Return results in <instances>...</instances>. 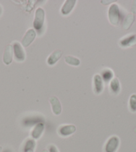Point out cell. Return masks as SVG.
Here are the masks:
<instances>
[{
	"instance_id": "obj_7",
	"label": "cell",
	"mask_w": 136,
	"mask_h": 152,
	"mask_svg": "<svg viewBox=\"0 0 136 152\" xmlns=\"http://www.w3.org/2000/svg\"><path fill=\"white\" fill-rule=\"evenodd\" d=\"M52 111L56 115H59L61 113V105L59 99L56 96H52L49 99Z\"/></svg>"
},
{
	"instance_id": "obj_28",
	"label": "cell",
	"mask_w": 136,
	"mask_h": 152,
	"mask_svg": "<svg viewBox=\"0 0 136 152\" xmlns=\"http://www.w3.org/2000/svg\"><path fill=\"white\" fill-rule=\"evenodd\" d=\"M134 132H135V133H136V128H135V129H134Z\"/></svg>"
},
{
	"instance_id": "obj_19",
	"label": "cell",
	"mask_w": 136,
	"mask_h": 152,
	"mask_svg": "<svg viewBox=\"0 0 136 152\" xmlns=\"http://www.w3.org/2000/svg\"><path fill=\"white\" fill-rule=\"evenodd\" d=\"M101 76L104 81H106V82H108V81L111 80L112 79V78L114 77V73L111 70L105 69L102 71Z\"/></svg>"
},
{
	"instance_id": "obj_27",
	"label": "cell",
	"mask_w": 136,
	"mask_h": 152,
	"mask_svg": "<svg viewBox=\"0 0 136 152\" xmlns=\"http://www.w3.org/2000/svg\"><path fill=\"white\" fill-rule=\"evenodd\" d=\"M1 149H2V148H1V146H0V152H1Z\"/></svg>"
},
{
	"instance_id": "obj_26",
	"label": "cell",
	"mask_w": 136,
	"mask_h": 152,
	"mask_svg": "<svg viewBox=\"0 0 136 152\" xmlns=\"http://www.w3.org/2000/svg\"><path fill=\"white\" fill-rule=\"evenodd\" d=\"M41 152H48V151L47 150V149H43V150H42Z\"/></svg>"
},
{
	"instance_id": "obj_2",
	"label": "cell",
	"mask_w": 136,
	"mask_h": 152,
	"mask_svg": "<svg viewBox=\"0 0 136 152\" xmlns=\"http://www.w3.org/2000/svg\"><path fill=\"white\" fill-rule=\"evenodd\" d=\"M44 18H45V12L41 8H38L35 12V19L33 21V28L36 30H40L43 27Z\"/></svg>"
},
{
	"instance_id": "obj_1",
	"label": "cell",
	"mask_w": 136,
	"mask_h": 152,
	"mask_svg": "<svg viewBox=\"0 0 136 152\" xmlns=\"http://www.w3.org/2000/svg\"><path fill=\"white\" fill-rule=\"evenodd\" d=\"M109 20L111 24L117 26L119 22L120 13L119 7L117 4H112L109 7L108 11Z\"/></svg>"
},
{
	"instance_id": "obj_3",
	"label": "cell",
	"mask_w": 136,
	"mask_h": 152,
	"mask_svg": "<svg viewBox=\"0 0 136 152\" xmlns=\"http://www.w3.org/2000/svg\"><path fill=\"white\" fill-rule=\"evenodd\" d=\"M119 145V139L117 136H113L109 139L105 146V152H116Z\"/></svg>"
},
{
	"instance_id": "obj_9",
	"label": "cell",
	"mask_w": 136,
	"mask_h": 152,
	"mask_svg": "<svg viewBox=\"0 0 136 152\" xmlns=\"http://www.w3.org/2000/svg\"><path fill=\"white\" fill-rule=\"evenodd\" d=\"M13 58V47L12 45H8L6 46L5 49V52L4 54L3 60L6 64L8 65L11 64Z\"/></svg>"
},
{
	"instance_id": "obj_6",
	"label": "cell",
	"mask_w": 136,
	"mask_h": 152,
	"mask_svg": "<svg viewBox=\"0 0 136 152\" xmlns=\"http://www.w3.org/2000/svg\"><path fill=\"white\" fill-rule=\"evenodd\" d=\"M36 36V34L35 30L33 29H30L27 32H26L24 37L23 38L22 40V44L23 46L27 47L30 44L32 43Z\"/></svg>"
},
{
	"instance_id": "obj_22",
	"label": "cell",
	"mask_w": 136,
	"mask_h": 152,
	"mask_svg": "<svg viewBox=\"0 0 136 152\" xmlns=\"http://www.w3.org/2000/svg\"><path fill=\"white\" fill-rule=\"evenodd\" d=\"M132 12L133 14H136V1H133V4L132 6Z\"/></svg>"
},
{
	"instance_id": "obj_15",
	"label": "cell",
	"mask_w": 136,
	"mask_h": 152,
	"mask_svg": "<svg viewBox=\"0 0 136 152\" xmlns=\"http://www.w3.org/2000/svg\"><path fill=\"white\" fill-rule=\"evenodd\" d=\"M133 22H134V15L132 14H128L127 16L125 17L124 21V23H123V28H124L125 30H128V29L131 27V26L132 25Z\"/></svg>"
},
{
	"instance_id": "obj_20",
	"label": "cell",
	"mask_w": 136,
	"mask_h": 152,
	"mask_svg": "<svg viewBox=\"0 0 136 152\" xmlns=\"http://www.w3.org/2000/svg\"><path fill=\"white\" fill-rule=\"evenodd\" d=\"M129 109L132 113L136 112V95L133 94L130 96L129 101Z\"/></svg>"
},
{
	"instance_id": "obj_25",
	"label": "cell",
	"mask_w": 136,
	"mask_h": 152,
	"mask_svg": "<svg viewBox=\"0 0 136 152\" xmlns=\"http://www.w3.org/2000/svg\"><path fill=\"white\" fill-rule=\"evenodd\" d=\"M1 13H2V8H1V7L0 6V15L1 14Z\"/></svg>"
},
{
	"instance_id": "obj_14",
	"label": "cell",
	"mask_w": 136,
	"mask_h": 152,
	"mask_svg": "<svg viewBox=\"0 0 136 152\" xmlns=\"http://www.w3.org/2000/svg\"><path fill=\"white\" fill-rule=\"evenodd\" d=\"M42 118L40 117H31L26 118L25 119L23 120V124L25 126H32L34 125H37L39 123L42 122Z\"/></svg>"
},
{
	"instance_id": "obj_8",
	"label": "cell",
	"mask_w": 136,
	"mask_h": 152,
	"mask_svg": "<svg viewBox=\"0 0 136 152\" xmlns=\"http://www.w3.org/2000/svg\"><path fill=\"white\" fill-rule=\"evenodd\" d=\"M44 131V124L43 122L39 123L35 125L34 129H33L32 132H31V137H32L34 140H38L40 138Z\"/></svg>"
},
{
	"instance_id": "obj_13",
	"label": "cell",
	"mask_w": 136,
	"mask_h": 152,
	"mask_svg": "<svg viewBox=\"0 0 136 152\" xmlns=\"http://www.w3.org/2000/svg\"><path fill=\"white\" fill-rule=\"evenodd\" d=\"M63 52L61 50H56L50 56H49L48 59V64L49 65H54L56 63V62L58 61L60 58H61Z\"/></svg>"
},
{
	"instance_id": "obj_18",
	"label": "cell",
	"mask_w": 136,
	"mask_h": 152,
	"mask_svg": "<svg viewBox=\"0 0 136 152\" xmlns=\"http://www.w3.org/2000/svg\"><path fill=\"white\" fill-rule=\"evenodd\" d=\"M65 61L66 63L72 65V66H79L80 64V60L79 59L71 56H65Z\"/></svg>"
},
{
	"instance_id": "obj_16",
	"label": "cell",
	"mask_w": 136,
	"mask_h": 152,
	"mask_svg": "<svg viewBox=\"0 0 136 152\" xmlns=\"http://www.w3.org/2000/svg\"><path fill=\"white\" fill-rule=\"evenodd\" d=\"M110 88L113 93L118 94L120 91V85L119 80L117 78H114L111 80L110 82Z\"/></svg>"
},
{
	"instance_id": "obj_23",
	"label": "cell",
	"mask_w": 136,
	"mask_h": 152,
	"mask_svg": "<svg viewBox=\"0 0 136 152\" xmlns=\"http://www.w3.org/2000/svg\"><path fill=\"white\" fill-rule=\"evenodd\" d=\"M113 1H102V3H111V2Z\"/></svg>"
},
{
	"instance_id": "obj_10",
	"label": "cell",
	"mask_w": 136,
	"mask_h": 152,
	"mask_svg": "<svg viewBox=\"0 0 136 152\" xmlns=\"http://www.w3.org/2000/svg\"><path fill=\"white\" fill-rule=\"evenodd\" d=\"M76 1L75 0H67L65 1L64 6L61 8V14L63 15H68L70 12H72V10L74 8Z\"/></svg>"
},
{
	"instance_id": "obj_21",
	"label": "cell",
	"mask_w": 136,
	"mask_h": 152,
	"mask_svg": "<svg viewBox=\"0 0 136 152\" xmlns=\"http://www.w3.org/2000/svg\"><path fill=\"white\" fill-rule=\"evenodd\" d=\"M49 152H59V151L54 145H51L49 147Z\"/></svg>"
},
{
	"instance_id": "obj_11",
	"label": "cell",
	"mask_w": 136,
	"mask_h": 152,
	"mask_svg": "<svg viewBox=\"0 0 136 152\" xmlns=\"http://www.w3.org/2000/svg\"><path fill=\"white\" fill-rule=\"evenodd\" d=\"M94 82V91L96 94H99L102 92L103 88V81H102V78L98 75H96L94 77L93 79Z\"/></svg>"
},
{
	"instance_id": "obj_5",
	"label": "cell",
	"mask_w": 136,
	"mask_h": 152,
	"mask_svg": "<svg viewBox=\"0 0 136 152\" xmlns=\"http://www.w3.org/2000/svg\"><path fill=\"white\" fill-rule=\"evenodd\" d=\"M14 50L15 58L18 62H23L25 58V54L20 43L15 42L14 44Z\"/></svg>"
},
{
	"instance_id": "obj_29",
	"label": "cell",
	"mask_w": 136,
	"mask_h": 152,
	"mask_svg": "<svg viewBox=\"0 0 136 152\" xmlns=\"http://www.w3.org/2000/svg\"><path fill=\"white\" fill-rule=\"evenodd\" d=\"M28 152H34V151H28Z\"/></svg>"
},
{
	"instance_id": "obj_12",
	"label": "cell",
	"mask_w": 136,
	"mask_h": 152,
	"mask_svg": "<svg viewBox=\"0 0 136 152\" xmlns=\"http://www.w3.org/2000/svg\"><path fill=\"white\" fill-rule=\"evenodd\" d=\"M136 44V34L127 37L120 42V45L122 47L133 46Z\"/></svg>"
},
{
	"instance_id": "obj_4",
	"label": "cell",
	"mask_w": 136,
	"mask_h": 152,
	"mask_svg": "<svg viewBox=\"0 0 136 152\" xmlns=\"http://www.w3.org/2000/svg\"><path fill=\"white\" fill-rule=\"evenodd\" d=\"M76 131V127L74 125H65L61 126L58 129L59 134L62 137H67L72 135Z\"/></svg>"
},
{
	"instance_id": "obj_17",
	"label": "cell",
	"mask_w": 136,
	"mask_h": 152,
	"mask_svg": "<svg viewBox=\"0 0 136 152\" xmlns=\"http://www.w3.org/2000/svg\"><path fill=\"white\" fill-rule=\"evenodd\" d=\"M35 148V141L33 140H28L25 144L23 152L34 151V149Z\"/></svg>"
},
{
	"instance_id": "obj_24",
	"label": "cell",
	"mask_w": 136,
	"mask_h": 152,
	"mask_svg": "<svg viewBox=\"0 0 136 152\" xmlns=\"http://www.w3.org/2000/svg\"><path fill=\"white\" fill-rule=\"evenodd\" d=\"M3 152H12V150H10V149H6V150H5V151H3Z\"/></svg>"
}]
</instances>
